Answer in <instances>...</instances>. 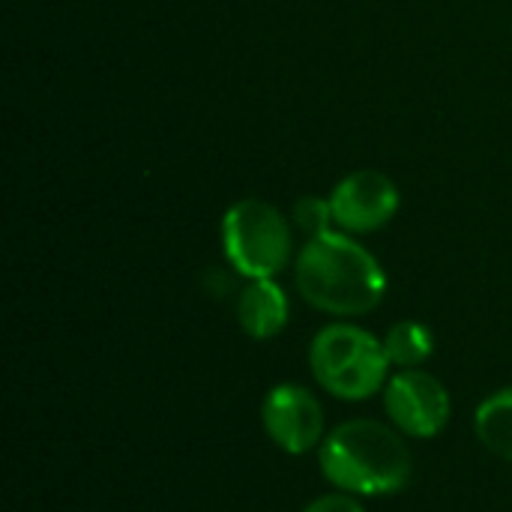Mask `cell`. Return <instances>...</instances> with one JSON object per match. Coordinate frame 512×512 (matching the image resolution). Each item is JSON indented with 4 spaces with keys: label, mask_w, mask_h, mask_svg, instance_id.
I'll return each instance as SVG.
<instances>
[{
    "label": "cell",
    "mask_w": 512,
    "mask_h": 512,
    "mask_svg": "<svg viewBox=\"0 0 512 512\" xmlns=\"http://www.w3.org/2000/svg\"><path fill=\"white\" fill-rule=\"evenodd\" d=\"M294 282L309 306L336 318L366 315L387 294L384 267L345 231L306 240L294 264Z\"/></svg>",
    "instance_id": "6da1fadb"
},
{
    "label": "cell",
    "mask_w": 512,
    "mask_h": 512,
    "mask_svg": "<svg viewBox=\"0 0 512 512\" xmlns=\"http://www.w3.org/2000/svg\"><path fill=\"white\" fill-rule=\"evenodd\" d=\"M324 477L348 495H396L411 480V450L378 420H348L321 444Z\"/></svg>",
    "instance_id": "7a4b0ae2"
},
{
    "label": "cell",
    "mask_w": 512,
    "mask_h": 512,
    "mask_svg": "<svg viewBox=\"0 0 512 512\" xmlns=\"http://www.w3.org/2000/svg\"><path fill=\"white\" fill-rule=\"evenodd\" d=\"M315 381L336 399L363 402L387 384L390 357L384 342L354 324L324 327L309 348Z\"/></svg>",
    "instance_id": "3957f363"
},
{
    "label": "cell",
    "mask_w": 512,
    "mask_h": 512,
    "mask_svg": "<svg viewBox=\"0 0 512 512\" xmlns=\"http://www.w3.org/2000/svg\"><path fill=\"white\" fill-rule=\"evenodd\" d=\"M222 252L246 279H276L291 258V228L279 207L243 198L222 216Z\"/></svg>",
    "instance_id": "277c9868"
},
{
    "label": "cell",
    "mask_w": 512,
    "mask_h": 512,
    "mask_svg": "<svg viewBox=\"0 0 512 512\" xmlns=\"http://www.w3.org/2000/svg\"><path fill=\"white\" fill-rule=\"evenodd\" d=\"M336 231L372 234L384 228L399 210V186L375 168H357L330 192Z\"/></svg>",
    "instance_id": "5b68a950"
},
{
    "label": "cell",
    "mask_w": 512,
    "mask_h": 512,
    "mask_svg": "<svg viewBox=\"0 0 512 512\" xmlns=\"http://www.w3.org/2000/svg\"><path fill=\"white\" fill-rule=\"evenodd\" d=\"M384 411L411 438H435L450 420V393L420 369H402L384 387Z\"/></svg>",
    "instance_id": "8992f818"
},
{
    "label": "cell",
    "mask_w": 512,
    "mask_h": 512,
    "mask_svg": "<svg viewBox=\"0 0 512 512\" xmlns=\"http://www.w3.org/2000/svg\"><path fill=\"white\" fill-rule=\"evenodd\" d=\"M261 420L270 441L288 456H303L321 447L324 411L318 399L300 384L273 387L261 405Z\"/></svg>",
    "instance_id": "52a82bcc"
},
{
    "label": "cell",
    "mask_w": 512,
    "mask_h": 512,
    "mask_svg": "<svg viewBox=\"0 0 512 512\" xmlns=\"http://www.w3.org/2000/svg\"><path fill=\"white\" fill-rule=\"evenodd\" d=\"M288 294L276 279H249L237 297V321L246 336L264 342L285 330L288 324Z\"/></svg>",
    "instance_id": "ba28073f"
},
{
    "label": "cell",
    "mask_w": 512,
    "mask_h": 512,
    "mask_svg": "<svg viewBox=\"0 0 512 512\" xmlns=\"http://www.w3.org/2000/svg\"><path fill=\"white\" fill-rule=\"evenodd\" d=\"M477 438L492 450L495 456L512 462V387L489 396L474 417Z\"/></svg>",
    "instance_id": "9c48e42d"
},
{
    "label": "cell",
    "mask_w": 512,
    "mask_h": 512,
    "mask_svg": "<svg viewBox=\"0 0 512 512\" xmlns=\"http://www.w3.org/2000/svg\"><path fill=\"white\" fill-rule=\"evenodd\" d=\"M384 351L390 357V366L399 369H417L426 363L435 351V336L426 324L420 321H399L390 327L384 336Z\"/></svg>",
    "instance_id": "30bf717a"
},
{
    "label": "cell",
    "mask_w": 512,
    "mask_h": 512,
    "mask_svg": "<svg viewBox=\"0 0 512 512\" xmlns=\"http://www.w3.org/2000/svg\"><path fill=\"white\" fill-rule=\"evenodd\" d=\"M294 222L297 228L312 240V237H321V234H330L336 231V222H333V207H330V198H318V195H306L294 204Z\"/></svg>",
    "instance_id": "8fae6325"
},
{
    "label": "cell",
    "mask_w": 512,
    "mask_h": 512,
    "mask_svg": "<svg viewBox=\"0 0 512 512\" xmlns=\"http://www.w3.org/2000/svg\"><path fill=\"white\" fill-rule=\"evenodd\" d=\"M303 512H366L363 504L357 501V495H348V492H333V495H324L318 501H312Z\"/></svg>",
    "instance_id": "7c38bea8"
}]
</instances>
